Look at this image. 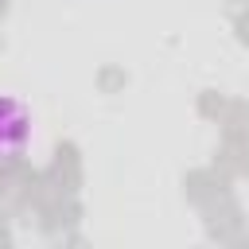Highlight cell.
I'll return each mask as SVG.
<instances>
[{"instance_id": "obj_1", "label": "cell", "mask_w": 249, "mask_h": 249, "mask_svg": "<svg viewBox=\"0 0 249 249\" xmlns=\"http://www.w3.org/2000/svg\"><path fill=\"white\" fill-rule=\"evenodd\" d=\"M27 144H31V109L19 97L0 93V160L23 156Z\"/></svg>"}]
</instances>
